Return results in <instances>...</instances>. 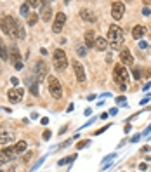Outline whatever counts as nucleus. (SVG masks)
I'll return each instance as SVG.
<instances>
[{
  "label": "nucleus",
  "mask_w": 151,
  "mask_h": 172,
  "mask_svg": "<svg viewBox=\"0 0 151 172\" xmlns=\"http://www.w3.org/2000/svg\"><path fill=\"white\" fill-rule=\"evenodd\" d=\"M106 40H110V47L113 51H122V45H123V30L118 24H110Z\"/></svg>",
  "instance_id": "nucleus-1"
},
{
  "label": "nucleus",
  "mask_w": 151,
  "mask_h": 172,
  "mask_svg": "<svg viewBox=\"0 0 151 172\" xmlns=\"http://www.w3.org/2000/svg\"><path fill=\"white\" fill-rule=\"evenodd\" d=\"M18 23L19 21L12 16H4L0 19V28L9 38H14V37L18 38Z\"/></svg>",
  "instance_id": "nucleus-2"
},
{
  "label": "nucleus",
  "mask_w": 151,
  "mask_h": 172,
  "mask_svg": "<svg viewBox=\"0 0 151 172\" xmlns=\"http://www.w3.org/2000/svg\"><path fill=\"white\" fill-rule=\"evenodd\" d=\"M54 68L58 71H64L68 68V56L63 49H56L54 51Z\"/></svg>",
  "instance_id": "nucleus-3"
},
{
  "label": "nucleus",
  "mask_w": 151,
  "mask_h": 172,
  "mask_svg": "<svg viewBox=\"0 0 151 172\" xmlns=\"http://www.w3.org/2000/svg\"><path fill=\"white\" fill-rule=\"evenodd\" d=\"M47 85H49V92L54 99H61L63 96V87L61 82H59L56 77H47Z\"/></svg>",
  "instance_id": "nucleus-4"
},
{
  "label": "nucleus",
  "mask_w": 151,
  "mask_h": 172,
  "mask_svg": "<svg viewBox=\"0 0 151 172\" xmlns=\"http://www.w3.org/2000/svg\"><path fill=\"white\" fill-rule=\"evenodd\" d=\"M113 78L120 85L122 84L127 85V80H129V71H127V68H125L123 64H116L115 70H113Z\"/></svg>",
  "instance_id": "nucleus-5"
},
{
  "label": "nucleus",
  "mask_w": 151,
  "mask_h": 172,
  "mask_svg": "<svg viewBox=\"0 0 151 172\" xmlns=\"http://www.w3.org/2000/svg\"><path fill=\"white\" fill-rule=\"evenodd\" d=\"M11 61H12V64H14V68L18 71H21L23 68H24V64H23V57H21V52H19V49L14 45L12 49H11Z\"/></svg>",
  "instance_id": "nucleus-6"
},
{
  "label": "nucleus",
  "mask_w": 151,
  "mask_h": 172,
  "mask_svg": "<svg viewBox=\"0 0 151 172\" xmlns=\"http://www.w3.org/2000/svg\"><path fill=\"white\" fill-rule=\"evenodd\" d=\"M123 12H125V4L123 2H113L111 4V18L115 21H120L123 18Z\"/></svg>",
  "instance_id": "nucleus-7"
},
{
  "label": "nucleus",
  "mask_w": 151,
  "mask_h": 172,
  "mask_svg": "<svg viewBox=\"0 0 151 172\" xmlns=\"http://www.w3.org/2000/svg\"><path fill=\"white\" fill-rule=\"evenodd\" d=\"M23 96H24V90H23L21 87H14V89H11L9 92H7V99H9L12 104H18V103H21Z\"/></svg>",
  "instance_id": "nucleus-8"
},
{
  "label": "nucleus",
  "mask_w": 151,
  "mask_h": 172,
  "mask_svg": "<svg viewBox=\"0 0 151 172\" xmlns=\"http://www.w3.org/2000/svg\"><path fill=\"white\" fill-rule=\"evenodd\" d=\"M64 23H66V14H64V12H58V14H56V18H54V24H52V31L56 33V35L63 31Z\"/></svg>",
  "instance_id": "nucleus-9"
},
{
  "label": "nucleus",
  "mask_w": 151,
  "mask_h": 172,
  "mask_svg": "<svg viewBox=\"0 0 151 172\" xmlns=\"http://www.w3.org/2000/svg\"><path fill=\"white\" fill-rule=\"evenodd\" d=\"M71 63H73V70H75L76 80H78L80 84H85V82H87V77H85V70H84V66H82V63H78L76 59Z\"/></svg>",
  "instance_id": "nucleus-10"
},
{
  "label": "nucleus",
  "mask_w": 151,
  "mask_h": 172,
  "mask_svg": "<svg viewBox=\"0 0 151 172\" xmlns=\"http://www.w3.org/2000/svg\"><path fill=\"white\" fill-rule=\"evenodd\" d=\"M40 18L42 21H50V18H52V7H50V2H42L40 5Z\"/></svg>",
  "instance_id": "nucleus-11"
},
{
  "label": "nucleus",
  "mask_w": 151,
  "mask_h": 172,
  "mask_svg": "<svg viewBox=\"0 0 151 172\" xmlns=\"http://www.w3.org/2000/svg\"><path fill=\"white\" fill-rule=\"evenodd\" d=\"M33 71H35V77H37L38 80H42L44 77H49V75H47V64H45L44 61L35 63V68H33Z\"/></svg>",
  "instance_id": "nucleus-12"
},
{
  "label": "nucleus",
  "mask_w": 151,
  "mask_h": 172,
  "mask_svg": "<svg viewBox=\"0 0 151 172\" xmlns=\"http://www.w3.org/2000/svg\"><path fill=\"white\" fill-rule=\"evenodd\" d=\"M80 18H82V21L96 23V12H94L90 7H84V9L80 11Z\"/></svg>",
  "instance_id": "nucleus-13"
},
{
  "label": "nucleus",
  "mask_w": 151,
  "mask_h": 172,
  "mask_svg": "<svg viewBox=\"0 0 151 172\" xmlns=\"http://www.w3.org/2000/svg\"><path fill=\"white\" fill-rule=\"evenodd\" d=\"M120 61L123 63V64H132L134 63V57H132V54H130V51L127 47H123L120 51Z\"/></svg>",
  "instance_id": "nucleus-14"
},
{
  "label": "nucleus",
  "mask_w": 151,
  "mask_h": 172,
  "mask_svg": "<svg viewBox=\"0 0 151 172\" xmlns=\"http://www.w3.org/2000/svg\"><path fill=\"white\" fill-rule=\"evenodd\" d=\"M14 141V132L11 130H0V144H9Z\"/></svg>",
  "instance_id": "nucleus-15"
},
{
  "label": "nucleus",
  "mask_w": 151,
  "mask_h": 172,
  "mask_svg": "<svg viewBox=\"0 0 151 172\" xmlns=\"http://www.w3.org/2000/svg\"><path fill=\"white\" fill-rule=\"evenodd\" d=\"M37 77L33 75V77H30V78L26 80V84L30 85V92L33 94V96H38V84H37Z\"/></svg>",
  "instance_id": "nucleus-16"
},
{
  "label": "nucleus",
  "mask_w": 151,
  "mask_h": 172,
  "mask_svg": "<svg viewBox=\"0 0 151 172\" xmlns=\"http://www.w3.org/2000/svg\"><path fill=\"white\" fill-rule=\"evenodd\" d=\"M85 45L87 47H94L96 45V33H94L92 30H89V31H85Z\"/></svg>",
  "instance_id": "nucleus-17"
},
{
  "label": "nucleus",
  "mask_w": 151,
  "mask_h": 172,
  "mask_svg": "<svg viewBox=\"0 0 151 172\" xmlns=\"http://www.w3.org/2000/svg\"><path fill=\"white\" fill-rule=\"evenodd\" d=\"M94 47H96V51H99V52H104V51L108 49V40L102 38V37H97V38H96V45H94Z\"/></svg>",
  "instance_id": "nucleus-18"
},
{
  "label": "nucleus",
  "mask_w": 151,
  "mask_h": 172,
  "mask_svg": "<svg viewBox=\"0 0 151 172\" xmlns=\"http://www.w3.org/2000/svg\"><path fill=\"white\" fill-rule=\"evenodd\" d=\"M144 33H146V28L142 26V24H137V26L132 28V37H134L136 40L142 38V37H144Z\"/></svg>",
  "instance_id": "nucleus-19"
},
{
  "label": "nucleus",
  "mask_w": 151,
  "mask_h": 172,
  "mask_svg": "<svg viewBox=\"0 0 151 172\" xmlns=\"http://www.w3.org/2000/svg\"><path fill=\"white\" fill-rule=\"evenodd\" d=\"M2 153H4V157L9 160V162H11V160H16V155H18V153H16V150L11 148V146H5L4 150H2Z\"/></svg>",
  "instance_id": "nucleus-20"
},
{
  "label": "nucleus",
  "mask_w": 151,
  "mask_h": 172,
  "mask_svg": "<svg viewBox=\"0 0 151 172\" xmlns=\"http://www.w3.org/2000/svg\"><path fill=\"white\" fill-rule=\"evenodd\" d=\"M9 51H7V47H5V44L2 42V38H0V59H9Z\"/></svg>",
  "instance_id": "nucleus-21"
},
{
  "label": "nucleus",
  "mask_w": 151,
  "mask_h": 172,
  "mask_svg": "<svg viewBox=\"0 0 151 172\" xmlns=\"http://www.w3.org/2000/svg\"><path fill=\"white\" fill-rule=\"evenodd\" d=\"M26 148H28L26 141H18V143H16V146H14L16 153H23V151H26Z\"/></svg>",
  "instance_id": "nucleus-22"
},
{
  "label": "nucleus",
  "mask_w": 151,
  "mask_h": 172,
  "mask_svg": "<svg viewBox=\"0 0 151 172\" xmlns=\"http://www.w3.org/2000/svg\"><path fill=\"white\" fill-rule=\"evenodd\" d=\"M18 38L19 40H24L26 38V30H24V24L21 21L18 23Z\"/></svg>",
  "instance_id": "nucleus-23"
},
{
  "label": "nucleus",
  "mask_w": 151,
  "mask_h": 172,
  "mask_svg": "<svg viewBox=\"0 0 151 172\" xmlns=\"http://www.w3.org/2000/svg\"><path fill=\"white\" fill-rule=\"evenodd\" d=\"M19 12H21V16L23 18H30V5H28V2H24V4L21 5V9H19Z\"/></svg>",
  "instance_id": "nucleus-24"
},
{
  "label": "nucleus",
  "mask_w": 151,
  "mask_h": 172,
  "mask_svg": "<svg viewBox=\"0 0 151 172\" xmlns=\"http://www.w3.org/2000/svg\"><path fill=\"white\" fill-rule=\"evenodd\" d=\"M37 23H38V14H30V18H28V24H30V26H35Z\"/></svg>",
  "instance_id": "nucleus-25"
},
{
  "label": "nucleus",
  "mask_w": 151,
  "mask_h": 172,
  "mask_svg": "<svg viewBox=\"0 0 151 172\" xmlns=\"http://www.w3.org/2000/svg\"><path fill=\"white\" fill-rule=\"evenodd\" d=\"M75 158H76V155H71V157H66V158L59 160V165H66V163H71V162H73Z\"/></svg>",
  "instance_id": "nucleus-26"
},
{
  "label": "nucleus",
  "mask_w": 151,
  "mask_h": 172,
  "mask_svg": "<svg viewBox=\"0 0 151 172\" xmlns=\"http://www.w3.org/2000/svg\"><path fill=\"white\" fill-rule=\"evenodd\" d=\"M89 144H90V141H89V139H84V141H80L78 144H76V148H78V150H82V148H87Z\"/></svg>",
  "instance_id": "nucleus-27"
},
{
  "label": "nucleus",
  "mask_w": 151,
  "mask_h": 172,
  "mask_svg": "<svg viewBox=\"0 0 151 172\" xmlns=\"http://www.w3.org/2000/svg\"><path fill=\"white\" fill-rule=\"evenodd\" d=\"M132 75H134V78H136V80H139V78L142 77V73H141V70H139V68H134V70H132Z\"/></svg>",
  "instance_id": "nucleus-28"
},
{
  "label": "nucleus",
  "mask_w": 151,
  "mask_h": 172,
  "mask_svg": "<svg viewBox=\"0 0 151 172\" xmlns=\"http://www.w3.org/2000/svg\"><path fill=\"white\" fill-rule=\"evenodd\" d=\"M44 160H45V157H42V158H40V160H38V162H37V163H35V165H33V167H31V172H33V170H37V169L40 167L42 163H44Z\"/></svg>",
  "instance_id": "nucleus-29"
},
{
  "label": "nucleus",
  "mask_w": 151,
  "mask_h": 172,
  "mask_svg": "<svg viewBox=\"0 0 151 172\" xmlns=\"http://www.w3.org/2000/svg\"><path fill=\"white\" fill-rule=\"evenodd\" d=\"M31 155H33V153H31V151H28V153H24V155H23V162H24V163H28V162H30V158H31Z\"/></svg>",
  "instance_id": "nucleus-30"
},
{
  "label": "nucleus",
  "mask_w": 151,
  "mask_h": 172,
  "mask_svg": "<svg viewBox=\"0 0 151 172\" xmlns=\"http://www.w3.org/2000/svg\"><path fill=\"white\" fill-rule=\"evenodd\" d=\"M42 137H44V141H49L50 137H52V132H50V130H44V136Z\"/></svg>",
  "instance_id": "nucleus-31"
},
{
  "label": "nucleus",
  "mask_w": 151,
  "mask_h": 172,
  "mask_svg": "<svg viewBox=\"0 0 151 172\" xmlns=\"http://www.w3.org/2000/svg\"><path fill=\"white\" fill-rule=\"evenodd\" d=\"M28 5H30V7H37V5H42V2H38V0H30Z\"/></svg>",
  "instance_id": "nucleus-32"
},
{
  "label": "nucleus",
  "mask_w": 151,
  "mask_h": 172,
  "mask_svg": "<svg viewBox=\"0 0 151 172\" xmlns=\"http://www.w3.org/2000/svg\"><path fill=\"white\" fill-rule=\"evenodd\" d=\"M106 129H110V125H104L102 129H99V130H96V132H92V134H94V136H99V134H102L104 130H106Z\"/></svg>",
  "instance_id": "nucleus-33"
},
{
  "label": "nucleus",
  "mask_w": 151,
  "mask_h": 172,
  "mask_svg": "<svg viewBox=\"0 0 151 172\" xmlns=\"http://www.w3.org/2000/svg\"><path fill=\"white\" fill-rule=\"evenodd\" d=\"M76 54H78V56H85L87 51H85V47H78V49H76Z\"/></svg>",
  "instance_id": "nucleus-34"
},
{
  "label": "nucleus",
  "mask_w": 151,
  "mask_h": 172,
  "mask_svg": "<svg viewBox=\"0 0 151 172\" xmlns=\"http://www.w3.org/2000/svg\"><path fill=\"white\" fill-rule=\"evenodd\" d=\"M7 162H9V160L5 158V157H4V153L0 151V165H4V163H7Z\"/></svg>",
  "instance_id": "nucleus-35"
},
{
  "label": "nucleus",
  "mask_w": 151,
  "mask_h": 172,
  "mask_svg": "<svg viewBox=\"0 0 151 172\" xmlns=\"http://www.w3.org/2000/svg\"><path fill=\"white\" fill-rule=\"evenodd\" d=\"M116 103H118V104L125 103V96H118V97H116Z\"/></svg>",
  "instance_id": "nucleus-36"
},
{
  "label": "nucleus",
  "mask_w": 151,
  "mask_h": 172,
  "mask_svg": "<svg viewBox=\"0 0 151 172\" xmlns=\"http://www.w3.org/2000/svg\"><path fill=\"white\" fill-rule=\"evenodd\" d=\"M142 14H144V16H149V14H151L149 7H144V9H142Z\"/></svg>",
  "instance_id": "nucleus-37"
},
{
  "label": "nucleus",
  "mask_w": 151,
  "mask_h": 172,
  "mask_svg": "<svg viewBox=\"0 0 151 172\" xmlns=\"http://www.w3.org/2000/svg\"><path fill=\"white\" fill-rule=\"evenodd\" d=\"M139 139H141V136H139V134H137V136H132V137H130V141H132V143L139 141Z\"/></svg>",
  "instance_id": "nucleus-38"
},
{
  "label": "nucleus",
  "mask_w": 151,
  "mask_h": 172,
  "mask_svg": "<svg viewBox=\"0 0 151 172\" xmlns=\"http://www.w3.org/2000/svg\"><path fill=\"white\" fill-rule=\"evenodd\" d=\"M146 169H148L146 163H141V165H139V170H146Z\"/></svg>",
  "instance_id": "nucleus-39"
},
{
  "label": "nucleus",
  "mask_w": 151,
  "mask_h": 172,
  "mask_svg": "<svg viewBox=\"0 0 151 172\" xmlns=\"http://www.w3.org/2000/svg\"><path fill=\"white\" fill-rule=\"evenodd\" d=\"M11 82H12V85H16V87H18V84H19V80H18V78H16V77H14V78H12V80H11Z\"/></svg>",
  "instance_id": "nucleus-40"
},
{
  "label": "nucleus",
  "mask_w": 151,
  "mask_h": 172,
  "mask_svg": "<svg viewBox=\"0 0 151 172\" xmlns=\"http://www.w3.org/2000/svg\"><path fill=\"white\" fill-rule=\"evenodd\" d=\"M40 122H42V124H44V125H47V124H49V118H47V117H44V118H42Z\"/></svg>",
  "instance_id": "nucleus-41"
},
{
  "label": "nucleus",
  "mask_w": 151,
  "mask_h": 172,
  "mask_svg": "<svg viewBox=\"0 0 151 172\" xmlns=\"http://www.w3.org/2000/svg\"><path fill=\"white\" fill-rule=\"evenodd\" d=\"M90 115H92V110H90V108H87V110H85V117H90Z\"/></svg>",
  "instance_id": "nucleus-42"
},
{
  "label": "nucleus",
  "mask_w": 151,
  "mask_h": 172,
  "mask_svg": "<svg viewBox=\"0 0 151 172\" xmlns=\"http://www.w3.org/2000/svg\"><path fill=\"white\" fill-rule=\"evenodd\" d=\"M70 143H71V141H70V139H68V141H66V143H63V144L59 146V148H66V146H70Z\"/></svg>",
  "instance_id": "nucleus-43"
},
{
  "label": "nucleus",
  "mask_w": 151,
  "mask_h": 172,
  "mask_svg": "<svg viewBox=\"0 0 151 172\" xmlns=\"http://www.w3.org/2000/svg\"><path fill=\"white\" fill-rule=\"evenodd\" d=\"M139 47H141V49H146L148 44H146V42H141V44H139Z\"/></svg>",
  "instance_id": "nucleus-44"
},
{
  "label": "nucleus",
  "mask_w": 151,
  "mask_h": 172,
  "mask_svg": "<svg viewBox=\"0 0 151 172\" xmlns=\"http://www.w3.org/2000/svg\"><path fill=\"white\" fill-rule=\"evenodd\" d=\"M149 87H151V82H148V84L144 85V87H142V90H148V89H149Z\"/></svg>",
  "instance_id": "nucleus-45"
},
{
  "label": "nucleus",
  "mask_w": 151,
  "mask_h": 172,
  "mask_svg": "<svg viewBox=\"0 0 151 172\" xmlns=\"http://www.w3.org/2000/svg\"><path fill=\"white\" fill-rule=\"evenodd\" d=\"M7 172H16V165H11L9 170H7Z\"/></svg>",
  "instance_id": "nucleus-46"
},
{
  "label": "nucleus",
  "mask_w": 151,
  "mask_h": 172,
  "mask_svg": "<svg viewBox=\"0 0 151 172\" xmlns=\"http://www.w3.org/2000/svg\"><path fill=\"white\" fill-rule=\"evenodd\" d=\"M116 111H118V110H116V108H113V110H110V113H108V115H116Z\"/></svg>",
  "instance_id": "nucleus-47"
},
{
  "label": "nucleus",
  "mask_w": 151,
  "mask_h": 172,
  "mask_svg": "<svg viewBox=\"0 0 151 172\" xmlns=\"http://www.w3.org/2000/svg\"><path fill=\"white\" fill-rule=\"evenodd\" d=\"M0 172H2V169H0Z\"/></svg>",
  "instance_id": "nucleus-48"
}]
</instances>
